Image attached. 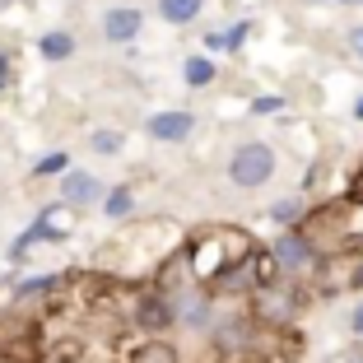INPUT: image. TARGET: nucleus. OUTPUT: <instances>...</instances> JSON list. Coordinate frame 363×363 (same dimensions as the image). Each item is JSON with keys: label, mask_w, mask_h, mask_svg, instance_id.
Returning <instances> with one entry per match:
<instances>
[{"label": "nucleus", "mask_w": 363, "mask_h": 363, "mask_svg": "<svg viewBox=\"0 0 363 363\" xmlns=\"http://www.w3.org/2000/svg\"><path fill=\"white\" fill-rule=\"evenodd\" d=\"M350 196H354V201H363V168H359V177H354V186H350Z\"/></svg>", "instance_id": "16"}, {"label": "nucleus", "mask_w": 363, "mask_h": 363, "mask_svg": "<svg viewBox=\"0 0 363 363\" xmlns=\"http://www.w3.org/2000/svg\"><path fill=\"white\" fill-rule=\"evenodd\" d=\"M354 117H359V121H363V98H359V107H354Z\"/></svg>", "instance_id": "19"}, {"label": "nucleus", "mask_w": 363, "mask_h": 363, "mask_svg": "<svg viewBox=\"0 0 363 363\" xmlns=\"http://www.w3.org/2000/svg\"><path fill=\"white\" fill-rule=\"evenodd\" d=\"M103 33L112 38V43H130L140 33V10H130V5H117V10L103 19Z\"/></svg>", "instance_id": "4"}, {"label": "nucleus", "mask_w": 363, "mask_h": 363, "mask_svg": "<svg viewBox=\"0 0 363 363\" xmlns=\"http://www.w3.org/2000/svg\"><path fill=\"white\" fill-rule=\"evenodd\" d=\"M350 47H354V52H359V56H363V23H359V28H354V33H350Z\"/></svg>", "instance_id": "15"}, {"label": "nucleus", "mask_w": 363, "mask_h": 363, "mask_svg": "<svg viewBox=\"0 0 363 363\" xmlns=\"http://www.w3.org/2000/svg\"><path fill=\"white\" fill-rule=\"evenodd\" d=\"M270 172H275V150L270 145H242L228 159V177L238 186H261V182H270Z\"/></svg>", "instance_id": "1"}, {"label": "nucleus", "mask_w": 363, "mask_h": 363, "mask_svg": "<svg viewBox=\"0 0 363 363\" xmlns=\"http://www.w3.org/2000/svg\"><path fill=\"white\" fill-rule=\"evenodd\" d=\"M65 168V154H47L43 163H38V177H47V172H61Z\"/></svg>", "instance_id": "13"}, {"label": "nucleus", "mask_w": 363, "mask_h": 363, "mask_svg": "<svg viewBox=\"0 0 363 363\" xmlns=\"http://www.w3.org/2000/svg\"><path fill=\"white\" fill-rule=\"evenodd\" d=\"M140 321H145V326H168L172 312H168V303H163V298H150V303H145V312H140Z\"/></svg>", "instance_id": "10"}, {"label": "nucleus", "mask_w": 363, "mask_h": 363, "mask_svg": "<svg viewBox=\"0 0 363 363\" xmlns=\"http://www.w3.org/2000/svg\"><path fill=\"white\" fill-rule=\"evenodd\" d=\"M354 331L363 335V308H354Z\"/></svg>", "instance_id": "17"}, {"label": "nucleus", "mask_w": 363, "mask_h": 363, "mask_svg": "<svg viewBox=\"0 0 363 363\" xmlns=\"http://www.w3.org/2000/svg\"><path fill=\"white\" fill-rule=\"evenodd\" d=\"M275 261H279L284 270H308V266H312L308 238H303V233H284V238L275 242Z\"/></svg>", "instance_id": "2"}, {"label": "nucleus", "mask_w": 363, "mask_h": 363, "mask_svg": "<svg viewBox=\"0 0 363 363\" xmlns=\"http://www.w3.org/2000/svg\"><path fill=\"white\" fill-rule=\"evenodd\" d=\"M298 214V201H284V205H275V219H294Z\"/></svg>", "instance_id": "14"}, {"label": "nucleus", "mask_w": 363, "mask_h": 363, "mask_svg": "<svg viewBox=\"0 0 363 363\" xmlns=\"http://www.w3.org/2000/svg\"><path fill=\"white\" fill-rule=\"evenodd\" d=\"M345 363H363V350H354V354H350V359H345Z\"/></svg>", "instance_id": "18"}, {"label": "nucleus", "mask_w": 363, "mask_h": 363, "mask_svg": "<svg viewBox=\"0 0 363 363\" xmlns=\"http://www.w3.org/2000/svg\"><path fill=\"white\" fill-rule=\"evenodd\" d=\"M130 205H135V201H130V191H117L112 201H107V214H112V219H121V214H130Z\"/></svg>", "instance_id": "12"}, {"label": "nucleus", "mask_w": 363, "mask_h": 363, "mask_svg": "<svg viewBox=\"0 0 363 363\" xmlns=\"http://www.w3.org/2000/svg\"><path fill=\"white\" fill-rule=\"evenodd\" d=\"M38 52H43L47 61H65V56L75 52V38H70V33H47L43 43H38Z\"/></svg>", "instance_id": "7"}, {"label": "nucleus", "mask_w": 363, "mask_h": 363, "mask_svg": "<svg viewBox=\"0 0 363 363\" xmlns=\"http://www.w3.org/2000/svg\"><path fill=\"white\" fill-rule=\"evenodd\" d=\"M196 126L191 112H159V117H150V135L154 140H186Z\"/></svg>", "instance_id": "3"}, {"label": "nucleus", "mask_w": 363, "mask_h": 363, "mask_svg": "<svg viewBox=\"0 0 363 363\" xmlns=\"http://www.w3.org/2000/svg\"><path fill=\"white\" fill-rule=\"evenodd\" d=\"M201 5L205 0H159V14L168 23H191L196 14H201Z\"/></svg>", "instance_id": "6"}, {"label": "nucleus", "mask_w": 363, "mask_h": 363, "mask_svg": "<svg viewBox=\"0 0 363 363\" xmlns=\"http://www.w3.org/2000/svg\"><path fill=\"white\" fill-rule=\"evenodd\" d=\"M210 79H214V65L205 61V56H191V61H186V84L201 89V84H210Z\"/></svg>", "instance_id": "9"}, {"label": "nucleus", "mask_w": 363, "mask_h": 363, "mask_svg": "<svg viewBox=\"0 0 363 363\" xmlns=\"http://www.w3.org/2000/svg\"><path fill=\"white\" fill-rule=\"evenodd\" d=\"M94 150H98V154H117V150H121V135H112V130H98V135H94Z\"/></svg>", "instance_id": "11"}, {"label": "nucleus", "mask_w": 363, "mask_h": 363, "mask_svg": "<svg viewBox=\"0 0 363 363\" xmlns=\"http://www.w3.org/2000/svg\"><path fill=\"white\" fill-rule=\"evenodd\" d=\"M98 196V182L89 177V172H70L65 177V186H61V201L65 205H89Z\"/></svg>", "instance_id": "5"}, {"label": "nucleus", "mask_w": 363, "mask_h": 363, "mask_svg": "<svg viewBox=\"0 0 363 363\" xmlns=\"http://www.w3.org/2000/svg\"><path fill=\"white\" fill-rule=\"evenodd\" d=\"M130 363H177V350L163 340H150V345H140L135 354H130Z\"/></svg>", "instance_id": "8"}]
</instances>
